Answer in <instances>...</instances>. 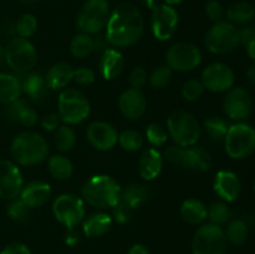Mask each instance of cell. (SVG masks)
Here are the masks:
<instances>
[{
    "label": "cell",
    "mask_w": 255,
    "mask_h": 254,
    "mask_svg": "<svg viewBox=\"0 0 255 254\" xmlns=\"http://www.w3.org/2000/svg\"><path fill=\"white\" fill-rule=\"evenodd\" d=\"M49 173L57 181H67L74 173V166L71 161L64 154H54L47 161Z\"/></svg>",
    "instance_id": "30"
},
{
    "label": "cell",
    "mask_w": 255,
    "mask_h": 254,
    "mask_svg": "<svg viewBox=\"0 0 255 254\" xmlns=\"http://www.w3.org/2000/svg\"><path fill=\"white\" fill-rule=\"evenodd\" d=\"M143 32L144 19L138 7L129 2H122L110 14L105 37L110 46L124 49L138 42Z\"/></svg>",
    "instance_id": "1"
},
{
    "label": "cell",
    "mask_w": 255,
    "mask_h": 254,
    "mask_svg": "<svg viewBox=\"0 0 255 254\" xmlns=\"http://www.w3.org/2000/svg\"><path fill=\"white\" fill-rule=\"evenodd\" d=\"M24 187L21 171L16 163L7 159L0 161V198L15 199Z\"/></svg>",
    "instance_id": "17"
},
{
    "label": "cell",
    "mask_w": 255,
    "mask_h": 254,
    "mask_svg": "<svg viewBox=\"0 0 255 254\" xmlns=\"http://www.w3.org/2000/svg\"><path fill=\"white\" fill-rule=\"evenodd\" d=\"M207 218H209L211 221L209 223L217 224V226H223V224L228 223L232 219V211L228 203L224 201L213 202L207 208Z\"/></svg>",
    "instance_id": "35"
},
{
    "label": "cell",
    "mask_w": 255,
    "mask_h": 254,
    "mask_svg": "<svg viewBox=\"0 0 255 254\" xmlns=\"http://www.w3.org/2000/svg\"><path fill=\"white\" fill-rule=\"evenodd\" d=\"M223 109L227 116L237 122L248 119L253 110L251 94L243 87H232L223 100Z\"/></svg>",
    "instance_id": "15"
},
{
    "label": "cell",
    "mask_w": 255,
    "mask_h": 254,
    "mask_svg": "<svg viewBox=\"0 0 255 254\" xmlns=\"http://www.w3.org/2000/svg\"><path fill=\"white\" fill-rule=\"evenodd\" d=\"M142 1H143L144 4L149 7V9H153V7L157 5L156 0H142Z\"/></svg>",
    "instance_id": "57"
},
{
    "label": "cell",
    "mask_w": 255,
    "mask_h": 254,
    "mask_svg": "<svg viewBox=\"0 0 255 254\" xmlns=\"http://www.w3.org/2000/svg\"><path fill=\"white\" fill-rule=\"evenodd\" d=\"M163 1H164V4L169 5V6H174V5L181 4V2L183 1V0H163Z\"/></svg>",
    "instance_id": "56"
},
{
    "label": "cell",
    "mask_w": 255,
    "mask_h": 254,
    "mask_svg": "<svg viewBox=\"0 0 255 254\" xmlns=\"http://www.w3.org/2000/svg\"><path fill=\"white\" fill-rule=\"evenodd\" d=\"M119 143L125 151L136 152L143 147L144 138L136 129H126L119 133Z\"/></svg>",
    "instance_id": "37"
},
{
    "label": "cell",
    "mask_w": 255,
    "mask_h": 254,
    "mask_svg": "<svg viewBox=\"0 0 255 254\" xmlns=\"http://www.w3.org/2000/svg\"><path fill=\"white\" fill-rule=\"evenodd\" d=\"M224 147L231 158H247L255 151V128L244 122L232 125L224 137Z\"/></svg>",
    "instance_id": "8"
},
{
    "label": "cell",
    "mask_w": 255,
    "mask_h": 254,
    "mask_svg": "<svg viewBox=\"0 0 255 254\" xmlns=\"http://www.w3.org/2000/svg\"><path fill=\"white\" fill-rule=\"evenodd\" d=\"M204 86L202 84L201 80H189L182 87V96L187 100V101H196L199 97L203 95Z\"/></svg>",
    "instance_id": "42"
},
{
    "label": "cell",
    "mask_w": 255,
    "mask_h": 254,
    "mask_svg": "<svg viewBox=\"0 0 255 254\" xmlns=\"http://www.w3.org/2000/svg\"><path fill=\"white\" fill-rule=\"evenodd\" d=\"M203 128L207 136L214 142L224 141L229 125L224 119L219 116H211L203 122Z\"/></svg>",
    "instance_id": "32"
},
{
    "label": "cell",
    "mask_w": 255,
    "mask_h": 254,
    "mask_svg": "<svg viewBox=\"0 0 255 254\" xmlns=\"http://www.w3.org/2000/svg\"><path fill=\"white\" fill-rule=\"evenodd\" d=\"M122 189L120 184L107 174H96L87 179L82 186L84 202L100 209L114 208L121 201Z\"/></svg>",
    "instance_id": "2"
},
{
    "label": "cell",
    "mask_w": 255,
    "mask_h": 254,
    "mask_svg": "<svg viewBox=\"0 0 255 254\" xmlns=\"http://www.w3.org/2000/svg\"><path fill=\"white\" fill-rule=\"evenodd\" d=\"M152 11L151 29L153 36L159 41H168L177 31L179 22L178 12L167 4L156 5Z\"/></svg>",
    "instance_id": "14"
},
{
    "label": "cell",
    "mask_w": 255,
    "mask_h": 254,
    "mask_svg": "<svg viewBox=\"0 0 255 254\" xmlns=\"http://www.w3.org/2000/svg\"><path fill=\"white\" fill-rule=\"evenodd\" d=\"M37 30V20L32 14H24L17 19L15 24V31L20 37L29 39L30 36L36 32Z\"/></svg>",
    "instance_id": "38"
},
{
    "label": "cell",
    "mask_w": 255,
    "mask_h": 254,
    "mask_svg": "<svg viewBox=\"0 0 255 254\" xmlns=\"http://www.w3.org/2000/svg\"><path fill=\"white\" fill-rule=\"evenodd\" d=\"M241 44L239 29L228 20L214 22L204 36V45L212 54L226 55L233 52Z\"/></svg>",
    "instance_id": "7"
},
{
    "label": "cell",
    "mask_w": 255,
    "mask_h": 254,
    "mask_svg": "<svg viewBox=\"0 0 255 254\" xmlns=\"http://www.w3.org/2000/svg\"><path fill=\"white\" fill-rule=\"evenodd\" d=\"M0 254H31L30 248L24 243L20 242H12L2 248Z\"/></svg>",
    "instance_id": "49"
},
{
    "label": "cell",
    "mask_w": 255,
    "mask_h": 254,
    "mask_svg": "<svg viewBox=\"0 0 255 254\" xmlns=\"http://www.w3.org/2000/svg\"><path fill=\"white\" fill-rule=\"evenodd\" d=\"M90 112V101L80 90H62L57 100V115L65 125L81 124L89 117Z\"/></svg>",
    "instance_id": "5"
},
{
    "label": "cell",
    "mask_w": 255,
    "mask_h": 254,
    "mask_svg": "<svg viewBox=\"0 0 255 254\" xmlns=\"http://www.w3.org/2000/svg\"><path fill=\"white\" fill-rule=\"evenodd\" d=\"M246 49H247V54H248V56L251 57L253 61H255V41L247 45Z\"/></svg>",
    "instance_id": "55"
},
{
    "label": "cell",
    "mask_w": 255,
    "mask_h": 254,
    "mask_svg": "<svg viewBox=\"0 0 255 254\" xmlns=\"http://www.w3.org/2000/svg\"><path fill=\"white\" fill-rule=\"evenodd\" d=\"M146 137L147 141L153 147H162L164 146V143H166L169 136L167 129L161 124L153 122V124H151L147 127Z\"/></svg>",
    "instance_id": "40"
},
{
    "label": "cell",
    "mask_w": 255,
    "mask_h": 254,
    "mask_svg": "<svg viewBox=\"0 0 255 254\" xmlns=\"http://www.w3.org/2000/svg\"><path fill=\"white\" fill-rule=\"evenodd\" d=\"M166 61L167 66L172 71H192L201 65L202 52L196 45L189 42H177L167 50Z\"/></svg>",
    "instance_id": "13"
},
{
    "label": "cell",
    "mask_w": 255,
    "mask_h": 254,
    "mask_svg": "<svg viewBox=\"0 0 255 254\" xmlns=\"http://www.w3.org/2000/svg\"><path fill=\"white\" fill-rule=\"evenodd\" d=\"M110 14L107 0H86L77 14L76 25L84 34L96 35L106 29Z\"/></svg>",
    "instance_id": "6"
},
{
    "label": "cell",
    "mask_w": 255,
    "mask_h": 254,
    "mask_svg": "<svg viewBox=\"0 0 255 254\" xmlns=\"http://www.w3.org/2000/svg\"><path fill=\"white\" fill-rule=\"evenodd\" d=\"M22 94L21 80L12 74H0V102L10 104L20 99Z\"/></svg>",
    "instance_id": "26"
},
{
    "label": "cell",
    "mask_w": 255,
    "mask_h": 254,
    "mask_svg": "<svg viewBox=\"0 0 255 254\" xmlns=\"http://www.w3.org/2000/svg\"><path fill=\"white\" fill-rule=\"evenodd\" d=\"M6 212L10 219L17 222V223H22V222H26L29 219L31 208L27 204H25L20 198H15L11 199V203L7 207Z\"/></svg>",
    "instance_id": "39"
},
{
    "label": "cell",
    "mask_w": 255,
    "mask_h": 254,
    "mask_svg": "<svg viewBox=\"0 0 255 254\" xmlns=\"http://www.w3.org/2000/svg\"><path fill=\"white\" fill-rule=\"evenodd\" d=\"M164 158L172 164L197 172L208 171L212 164L211 153L203 147L172 146L164 152Z\"/></svg>",
    "instance_id": "9"
},
{
    "label": "cell",
    "mask_w": 255,
    "mask_h": 254,
    "mask_svg": "<svg viewBox=\"0 0 255 254\" xmlns=\"http://www.w3.org/2000/svg\"><path fill=\"white\" fill-rule=\"evenodd\" d=\"M167 132L177 146L191 147L198 142L202 127L191 112L177 110L172 112L167 120Z\"/></svg>",
    "instance_id": "4"
},
{
    "label": "cell",
    "mask_w": 255,
    "mask_h": 254,
    "mask_svg": "<svg viewBox=\"0 0 255 254\" xmlns=\"http://www.w3.org/2000/svg\"><path fill=\"white\" fill-rule=\"evenodd\" d=\"M17 121L24 125L25 127H34L39 122V115L34 109L25 106L19 114V116H17Z\"/></svg>",
    "instance_id": "46"
},
{
    "label": "cell",
    "mask_w": 255,
    "mask_h": 254,
    "mask_svg": "<svg viewBox=\"0 0 255 254\" xmlns=\"http://www.w3.org/2000/svg\"><path fill=\"white\" fill-rule=\"evenodd\" d=\"M86 138L97 151H110L119 143V132L109 122L95 121L87 127Z\"/></svg>",
    "instance_id": "18"
},
{
    "label": "cell",
    "mask_w": 255,
    "mask_h": 254,
    "mask_svg": "<svg viewBox=\"0 0 255 254\" xmlns=\"http://www.w3.org/2000/svg\"><path fill=\"white\" fill-rule=\"evenodd\" d=\"M51 187L49 183L41 181H34L22 187L20 192V199L31 209L39 208L46 204L51 198Z\"/></svg>",
    "instance_id": "21"
},
{
    "label": "cell",
    "mask_w": 255,
    "mask_h": 254,
    "mask_svg": "<svg viewBox=\"0 0 255 254\" xmlns=\"http://www.w3.org/2000/svg\"><path fill=\"white\" fill-rule=\"evenodd\" d=\"M213 189L217 196L224 202H233L241 194V179L232 171H219L213 182Z\"/></svg>",
    "instance_id": "20"
},
{
    "label": "cell",
    "mask_w": 255,
    "mask_h": 254,
    "mask_svg": "<svg viewBox=\"0 0 255 254\" xmlns=\"http://www.w3.org/2000/svg\"><path fill=\"white\" fill-rule=\"evenodd\" d=\"M172 79V70L167 65H159L149 75V84L153 89H163Z\"/></svg>",
    "instance_id": "41"
},
{
    "label": "cell",
    "mask_w": 255,
    "mask_h": 254,
    "mask_svg": "<svg viewBox=\"0 0 255 254\" xmlns=\"http://www.w3.org/2000/svg\"><path fill=\"white\" fill-rule=\"evenodd\" d=\"M255 16V7L251 2L238 1L234 2L233 5L227 10V17L228 21L237 25H246L248 22L253 21Z\"/></svg>",
    "instance_id": "29"
},
{
    "label": "cell",
    "mask_w": 255,
    "mask_h": 254,
    "mask_svg": "<svg viewBox=\"0 0 255 254\" xmlns=\"http://www.w3.org/2000/svg\"><path fill=\"white\" fill-rule=\"evenodd\" d=\"M162 167H163V157L156 148L146 149L141 154L137 164L139 176L146 181L156 179L162 172Z\"/></svg>",
    "instance_id": "23"
},
{
    "label": "cell",
    "mask_w": 255,
    "mask_h": 254,
    "mask_svg": "<svg viewBox=\"0 0 255 254\" xmlns=\"http://www.w3.org/2000/svg\"><path fill=\"white\" fill-rule=\"evenodd\" d=\"M114 219L105 212H97L82 221V232L87 238H99L111 229Z\"/></svg>",
    "instance_id": "24"
},
{
    "label": "cell",
    "mask_w": 255,
    "mask_h": 254,
    "mask_svg": "<svg viewBox=\"0 0 255 254\" xmlns=\"http://www.w3.org/2000/svg\"><path fill=\"white\" fill-rule=\"evenodd\" d=\"M20 1L25 2V4H29V2H34L35 0H20Z\"/></svg>",
    "instance_id": "59"
},
{
    "label": "cell",
    "mask_w": 255,
    "mask_h": 254,
    "mask_svg": "<svg viewBox=\"0 0 255 254\" xmlns=\"http://www.w3.org/2000/svg\"><path fill=\"white\" fill-rule=\"evenodd\" d=\"M228 241L221 226L203 223L194 232L192 254H226Z\"/></svg>",
    "instance_id": "10"
},
{
    "label": "cell",
    "mask_w": 255,
    "mask_h": 254,
    "mask_svg": "<svg viewBox=\"0 0 255 254\" xmlns=\"http://www.w3.org/2000/svg\"><path fill=\"white\" fill-rule=\"evenodd\" d=\"M55 146L60 152H70L76 144V133L69 125H62L55 131Z\"/></svg>",
    "instance_id": "36"
},
{
    "label": "cell",
    "mask_w": 255,
    "mask_h": 254,
    "mask_svg": "<svg viewBox=\"0 0 255 254\" xmlns=\"http://www.w3.org/2000/svg\"><path fill=\"white\" fill-rule=\"evenodd\" d=\"M147 80H148V75L143 67H134L129 74V85L132 89L142 90V87H144V85L147 84Z\"/></svg>",
    "instance_id": "44"
},
{
    "label": "cell",
    "mask_w": 255,
    "mask_h": 254,
    "mask_svg": "<svg viewBox=\"0 0 255 254\" xmlns=\"http://www.w3.org/2000/svg\"><path fill=\"white\" fill-rule=\"evenodd\" d=\"M107 46H109V42L105 36H99L97 39H94V51L104 52L105 50L109 49Z\"/></svg>",
    "instance_id": "51"
},
{
    "label": "cell",
    "mask_w": 255,
    "mask_h": 254,
    "mask_svg": "<svg viewBox=\"0 0 255 254\" xmlns=\"http://www.w3.org/2000/svg\"><path fill=\"white\" fill-rule=\"evenodd\" d=\"M247 79H248V81L252 85L255 86V65H252V66L248 67V70H247Z\"/></svg>",
    "instance_id": "54"
},
{
    "label": "cell",
    "mask_w": 255,
    "mask_h": 254,
    "mask_svg": "<svg viewBox=\"0 0 255 254\" xmlns=\"http://www.w3.org/2000/svg\"><path fill=\"white\" fill-rule=\"evenodd\" d=\"M254 192H255V182H254Z\"/></svg>",
    "instance_id": "60"
},
{
    "label": "cell",
    "mask_w": 255,
    "mask_h": 254,
    "mask_svg": "<svg viewBox=\"0 0 255 254\" xmlns=\"http://www.w3.org/2000/svg\"><path fill=\"white\" fill-rule=\"evenodd\" d=\"M74 76V67L67 62L54 64L47 71L45 80L50 90H64Z\"/></svg>",
    "instance_id": "25"
},
{
    "label": "cell",
    "mask_w": 255,
    "mask_h": 254,
    "mask_svg": "<svg viewBox=\"0 0 255 254\" xmlns=\"http://www.w3.org/2000/svg\"><path fill=\"white\" fill-rule=\"evenodd\" d=\"M52 213L69 231L75 229L85 219V202L75 194L62 193L52 203Z\"/></svg>",
    "instance_id": "12"
},
{
    "label": "cell",
    "mask_w": 255,
    "mask_h": 254,
    "mask_svg": "<svg viewBox=\"0 0 255 254\" xmlns=\"http://www.w3.org/2000/svg\"><path fill=\"white\" fill-rule=\"evenodd\" d=\"M60 121H61V120H60L59 115L49 114L42 119L41 124H42V127H44V129L51 132V131H56L57 127L60 126Z\"/></svg>",
    "instance_id": "50"
},
{
    "label": "cell",
    "mask_w": 255,
    "mask_h": 254,
    "mask_svg": "<svg viewBox=\"0 0 255 254\" xmlns=\"http://www.w3.org/2000/svg\"><path fill=\"white\" fill-rule=\"evenodd\" d=\"M227 241L236 246H242L247 242L249 236V227L243 219H233L228 222L227 229L224 231Z\"/></svg>",
    "instance_id": "33"
},
{
    "label": "cell",
    "mask_w": 255,
    "mask_h": 254,
    "mask_svg": "<svg viewBox=\"0 0 255 254\" xmlns=\"http://www.w3.org/2000/svg\"><path fill=\"white\" fill-rule=\"evenodd\" d=\"M10 153L17 164L36 166L42 163L49 154V144L37 132H22L11 142Z\"/></svg>",
    "instance_id": "3"
},
{
    "label": "cell",
    "mask_w": 255,
    "mask_h": 254,
    "mask_svg": "<svg viewBox=\"0 0 255 254\" xmlns=\"http://www.w3.org/2000/svg\"><path fill=\"white\" fill-rule=\"evenodd\" d=\"M80 241V236L79 233H77L75 229H70L69 233H67L66 236V244H69V246H75V244L79 243Z\"/></svg>",
    "instance_id": "53"
},
{
    "label": "cell",
    "mask_w": 255,
    "mask_h": 254,
    "mask_svg": "<svg viewBox=\"0 0 255 254\" xmlns=\"http://www.w3.org/2000/svg\"><path fill=\"white\" fill-rule=\"evenodd\" d=\"M121 199L132 209L139 208L148 199V189L141 183H131L122 191Z\"/></svg>",
    "instance_id": "31"
},
{
    "label": "cell",
    "mask_w": 255,
    "mask_h": 254,
    "mask_svg": "<svg viewBox=\"0 0 255 254\" xmlns=\"http://www.w3.org/2000/svg\"><path fill=\"white\" fill-rule=\"evenodd\" d=\"M181 216L188 224L201 226L207 219V207L197 198H189L182 203Z\"/></svg>",
    "instance_id": "27"
},
{
    "label": "cell",
    "mask_w": 255,
    "mask_h": 254,
    "mask_svg": "<svg viewBox=\"0 0 255 254\" xmlns=\"http://www.w3.org/2000/svg\"><path fill=\"white\" fill-rule=\"evenodd\" d=\"M239 40L244 46L255 41V22H248V24L243 25L242 29H239Z\"/></svg>",
    "instance_id": "48"
},
{
    "label": "cell",
    "mask_w": 255,
    "mask_h": 254,
    "mask_svg": "<svg viewBox=\"0 0 255 254\" xmlns=\"http://www.w3.org/2000/svg\"><path fill=\"white\" fill-rule=\"evenodd\" d=\"M96 79V75L89 67H79L74 69V76L72 81H75L79 85H91Z\"/></svg>",
    "instance_id": "45"
},
{
    "label": "cell",
    "mask_w": 255,
    "mask_h": 254,
    "mask_svg": "<svg viewBox=\"0 0 255 254\" xmlns=\"http://www.w3.org/2000/svg\"><path fill=\"white\" fill-rule=\"evenodd\" d=\"M132 213H133V209L121 199V201L112 208V216H114L112 219L116 221L117 223L125 224L127 223V222H129V219L132 218Z\"/></svg>",
    "instance_id": "43"
},
{
    "label": "cell",
    "mask_w": 255,
    "mask_h": 254,
    "mask_svg": "<svg viewBox=\"0 0 255 254\" xmlns=\"http://www.w3.org/2000/svg\"><path fill=\"white\" fill-rule=\"evenodd\" d=\"M119 109L126 119L139 120L144 115L147 109V101L142 90L129 89L125 90L119 99Z\"/></svg>",
    "instance_id": "19"
},
{
    "label": "cell",
    "mask_w": 255,
    "mask_h": 254,
    "mask_svg": "<svg viewBox=\"0 0 255 254\" xmlns=\"http://www.w3.org/2000/svg\"><path fill=\"white\" fill-rule=\"evenodd\" d=\"M125 60L121 52L115 47H109L102 52L99 61V71L105 80H114L122 74Z\"/></svg>",
    "instance_id": "22"
},
{
    "label": "cell",
    "mask_w": 255,
    "mask_h": 254,
    "mask_svg": "<svg viewBox=\"0 0 255 254\" xmlns=\"http://www.w3.org/2000/svg\"><path fill=\"white\" fill-rule=\"evenodd\" d=\"M4 61H5V52H4V49L0 46V67L2 66Z\"/></svg>",
    "instance_id": "58"
},
{
    "label": "cell",
    "mask_w": 255,
    "mask_h": 254,
    "mask_svg": "<svg viewBox=\"0 0 255 254\" xmlns=\"http://www.w3.org/2000/svg\"><path fill=\"white\" fill-rule=\"evenodd\" d=\"M70 51L77 59H85L94 52V37L84 32L75 35L70 42Z\"/></svg>",
    "instance_id": "34"
},
{
    "label": "cell",
    "mask_w": 255,
    "mask_h": 254,
    "mask_svg": "<svg viewBox=\"0 0 255 254\" xmlns=\"http://www.w3.org/2000/svg\"><path fill=\"white\" fill-rule=\"evenodd\" d=\"M127 254H151V253H149L148 248H147L146 246H143V244L141 243H136L128 249Z\"/></svg>",
    "instance_id": "52"
},
{
    "label": "cell",
    "mask_w": 255,
    "mask_h": 254,
    "mask_svg": "<svg viewBox=\"0 0 255 254\" xmlns=\"http://www.w3.org/2000/svg\"><path fill=\"white\" fill-rule=\"evenodd\" d=\"M206 14L213 22H218L223 20L224 10L218 0H209L206 5Z\"/></svg>",
    "instance_id": "47"
},
{
    "label": "cell",
    "mask_w": 255,
    "mask_h": 254,
    "mask_svg": "<svg viewBox=\"0 0 255 254\" xmlns=\"http://www.w3.org/2000/svg\"><path fill=\"white\" fill-rule=\"evenodd\" d=\"M21 86L22 92H25L32 101H40L44 99L49 90L45 77L37 72L26 75L25 79L21 80Z\"/></svg>",
    "instance_id": "28"
},
{
    "label": "cell",
    "mask_w": 255,
    "mask_h": 254,
    "mask_svg": "<svg viewBox=\"0 0 255 254\" xmlns=\"http://www.w3.org/2000/svg\"><path fill=\"white\" fill-rule=\"evenodd\" d=\"M234 71L224 62H213L202 72L201 81L204 89L212 92H227L234 85Z\"/></svg>",
    "instance_id": "16"
},
{
    "label": "cell",
    "mask_w": 255,
    "mask_h": 254,
    "mask_svg": "<svg viewBox=\"0 0 255 254\" xmlns=\"http://www.w3.org/2000/svg\"><path fill=\"white\" fill-rule=\"evenodd\" d=\"M4 52L7 66L17 74H27L37 62L36 49L25 37L17 36L10 40Z\"/></svg>",
    "instance_id": "11"
}]
</instances>
